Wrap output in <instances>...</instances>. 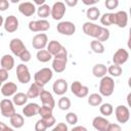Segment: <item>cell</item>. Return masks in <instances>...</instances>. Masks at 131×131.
Returning a JSON list of instances; mask_svg holds the SVG:
<instances>
[{
	"label": "cell",
	"mask_w": 131,
	"mask_h": 131,
	"mask_svg": "<svg viewBox=\"0 0 131 131\" xmlns=\"http://www.w3.org/2000/svg\"><path fill=\"white\" fill-rule=\"evenodd\" d=\"M83 32L90 37L95 38V40L99 41V42H103L106 41L110 38V31L102 27V26H98L94 23L91 21H86L83 25Z\"/></svg>",
	"instance_id": "6da1fadb"
},
{
	"label": "cell",
	"mask_w": 131,
	"mask_h": 131,
	"mask_svg": "<svg viewBox=\"0 0 131 131\" xmlns=\"http://www.w3.org/2000/svg\"><path fill=\"white\" fill-rule=\"evenodd\" d=\"M54 58H68V52L64 46H62L58 41L52 40L47 44L46 49Z\"/></svg>",
	"instance_id": "7a4b0ae2"
},
{
	"label": "cell",
	"mask_w": 131,
	"mask_h": 131,
	"mask_svg": "<svg viewBox=\"0 0 131 131\" xmlns=\"http://www.w3.org/2000/svg\"><path fill=\"white\" fill-rule=\"evenodd\" d=\"M53 77V72L49 68H43L37 71L34 75V83L38 84L41 87H44Z\"/></svg>",
	"instance_id": "3957f363"
},
{
	"label": "cell",
	"mask_w": 131,
	"mask_h": 131,
	"mask_svg": "<svg viewBox=\"0 0 131 131\" xmlns=\"http://www.w3.org/2000/svg\"><path fill=\"white\" fill-rule=\"evenodd\" d=\"M115 90V81L112 77L104 76L99 82V94L101 96H111Z\"/></svg>",
	"instance_id": "277c9868"
},
{
	"label": "cell",
	"mask_w": 131,
	"mask_h": 131,
	"mask_svg": "<svg viewBox=\"0 0 131 131\" xmlns=\"http://www.w3.org/2000/svg\"><path fill=\"white\" fill-rule=\"evenodd\" d=\"M0 112H1V115L3 117H5V118H11L16 113L12 100H10L8 98L2 99L0 101Z\"/></svg>",
	"instance_id": "5b68a950"
},
{
	"label": "cell",
	"mask_w": 131,
	"mask_h": 131,
	"mask_svg": "<svg viewBox=\"0 0 131 131\" xmlns=\"http://www.w3.org/2000/svg\"><path fill=\"white\" fill-rule=\"evenodd\" d=\"M71 91L74 95H76L79 98L86 97L89 93V88L85 85H82L79 81H74L71 84Z\"/></svg>",
	"instance_id": "8992f818"
},
{
	"label": "cell",
	"mask_w": 131,
	"mask_h": 131,
	"mask_svg": "<svg viewBox=\"0 0 131 131\" xmlns=\"http://www.w3.org/2000/svg\"><path fill=\"white\" fill-rule=\"evenodd\" d=\"M16 77L21 84H27L31 81V74L26 64L20 63L16 67Z\"/></svg>",
	"instance_id": "52a82bcc"
},
{
	"label": "cell",
	"mask_w": 131,
	"mask_h": 131,
	"mask_svg": "<svg viewBox=\"0 0 131 131\" xmlns=\"http://www.w3.org/2000/svg\"><path fill=\"white\" fill-rule=\"evenodd\" d=\"M66 13V5L63 2L61 1H57L55 2L52 7H51V11H50V15L52 16L53 19L55 20H60L63 15Z\"/></svg>",
	"instance_id": "ba28073f"
},
{
	"label": "cell",
	"mask_w": 131,
	"mask_h": 131,
	"mask_svg": "<svg viewBox=\"0 0 131 131\" xmlns=\"http://www.w3.org/2000/svg\"><path fill=\"white\" fill-rule=\"evenodd\" d=\"M115 115H116L117 121L121 124L127 123L130 119V111L125 105H118L115 108Z\"/></svg>",
	"instance_id": "9c48e42d"
},
{
	"label": "cell",
	"mask_w": 131,
	"mask_h": 131,
	"mask_svg": "<svg viewBox=\"0 0 131 131\" xmlns=\"http://www.w3.org/2000/svg\"><path fill=\"white\" fill-rule=\"evenodd\" d=\"M50 24L46 19H39V20H31L29 23V30L31 32H46L49 30Z\"/></svg>",
	"instance_id": "30bf717a"
},
{
	"label": "cell",
	"mask_w": 131,
	"mask_h": 131,
	"mask_svg": "<svg viewBox=\"0 0 131 131\" xmlns=\"http://www.w3.org/2000/svg\"><path fill=\"white\" fill-rule=\"evenodd\" d=\"M56 30L61 35L72 36L76 32V26L72 21H60L57 24Z\"/></svg>",
	"instance_id": "8fae6325"
},
{
	"label": "cell",
	"mask_w": 131,
	"mask_h": 131,
	"mask_svg": "<svg viewBox=\"0 0 131 131\" xmlns=\"http://www.w3.org/2000/svg\"><path fill=\"white\" fill-rule=\"evenodd\" d=\"M47 44H48V37L44 33L37 34L32 39V46L35 49L42 50V49H44L47 46Z\"/></svg>",
	"instance_id": "7c38bea8"
},
{
	"label": "cell",
	"mask_w": 131,
	"mask_h": 131,
	"mask_svg": "<svg viewBox=\"0 0 131 131\" xmlns=\"http://www.w3.org/2000/svg\"><path fill=\"white\" fill-rule=\"evenodd\" d=\"M129 58V52L124 48H119L113 55V62L114 64L122 66L124 64Z\"/></svg>",
	"instance_id": "4fadbf2b"
},
{
	"label": "cell",
	"mask_w": 131,
	"mask_h": 131,
	"mask_svg": "<svg viewBox=\"0 0 131 131\" xmlns=\"http://www.w3.org/2000/svg\"><path fill=\"white\" fill-rule=\"evenodd\" d=\"M9 48H10L11 52H12L14 55H16V56H19L20 53L27 49V47L25 46L24 42H23L20 39H18V38H13V39H11V41H10V43H9Z\"/></svg>",
	"instance_id": "5bb4252c"
},
{
	"label": "cell",
	"mask_w": 131,
	"mask_h": 131,
	"mask_svg": "<svg viewBox=\"0 0 131 131\" xmlns=\"http://www.w3.org/2000/svg\"><path fill=\"white\" fill-rule=\"evenodd\" d=\"M3 26L7 33H14L18 29V19L14 15H8L3 23Z\"/></svg>",
	"instance_id": "9a60e30c"
},
{
	"label": "cell",
	"mask_w": 131,
	"mask_h": 131,
	"mask_svg": "<svg viewBox=\"0 0 131 131\" xmlns=\"http://www.w3.org/2000/svg\"><path fill=\"white\" fill-rule=\"evenodd\" d=\"M128 24V14L124 10L117 11L114 13V25H117L119 28H125Z\"/></svg>",
	"instance_id": "2e32d148"
},
{
	"label": "cell",
	"mask_w": 131,
	"mask_h": 131,
	"mask_svg": "<svg viewBox=\"0 0 131 131\" xmlns=\"http://www.w3.org/2000/svg\"><path fill=\"white\" fill-rule=\"evenodd\" d=\"M18 11L25 16H32L36 11V6L32 2H21L18 5Z\"/></svg>",
	"instance_id": "e0dca14e"
},
{
	"label": "cell",
	"mask_w": 131,
	"mask_h": 131,
	"mask_svg": "<svg viewBox=\"0 0 131 131\" xmlns=\"http://www.w3.org/2000/svg\"><path fill=\"white\" fill-rule=\"evenodd\" d=\"M52 90L56 95H63L68 91V82L64 79H57L52 85Z\"/></svg>",
	"instance_id": "ac0fdd59"
},
{
	"label": "cell",
	"mask_w": 131,
	"mask_h": 131,
	"mask_svg": "<svg viewBox=\"0 0 131 131\" xmlns=\"http://www.w3.org/2000/svg\"><path fill=\"white\" fill-rule=\"evenodd\" d=\"M39 97H40V100H41V102H42L43 105L49 106L50 108L53 110V107L55 106V100H54L52 94H51L49 91L42 90V92L40 93Z\"/></svg>",
	"instance_id": "d6986e66"
},
{
	"label": "cell",
	"mask_w": 131,
	"mask_h": 131,
	"mask_svg": "<svg viewBox=\"0 0 131 131\" xmlns=\"http://www.w3.org/2000/svg\"><path fill=\"white\" fill-rule=\"evenodd\" d=\"M16 90H17V86L13 82H6L1 86V93L3 96L6 97L13 96L16 93Z\"/></svg>",
	"instance_id": "ffe728a7"
},
{
	"label": "cell",
	"mask_w": 131,
	"mask_h": 131,
	"mask_svg": "<svg viewBox=\"0 0 131 131\" xmlns=\"http://www.w3.org/2000/svg\"><path fill=\"white\" fill-rule=\"evenodd\" d=\"M39 104L36 103V102H30L28 103L27 105H25V107L23 108V114L25 117L27 118H31V117H34L36 115H38V112H39Z\"/></svg>",
	"instance_id": "44dd1931"
},
{
	"label": "cell",
	"mask_w": 131,
	"mask_h": 131,
	"mask_svg": "<svg viewBox=\"0 0 131 131\" xmlns=\"http://www.w3.org/2000/svg\"><path fill=\"white\" fill-rule=\"evenodd\" d=\"M108 124H110V122L105 118L100 117V116H97L92 120V126L97 131H106Z\"/></svg>",
	"instance_id": "7402d4cb"
},
{
	"label": "cell",
	"mask_w": 131,
	"mask_h": 131,
	"mask_svg": "<svg viewBox=\"0 0 131 131\" xmlns=\"http://www.w3.org/2000/svg\"><path fill=\"white\" fill-rule=\"evenodd\" d=\"M0 64H1V68L2 69L6 70V71H10L14 67V58L10 54H4L1 57Z\"/></svg>",
	"instance_id": "603a6c76"
},
{
	"label": "cell",
	"mask_w": 131,
	"mask_h": 131,
	"mask_svg": "<svg viewBox=\"0 0 131 131\" xmlns=\"http://www.w3.org/2000/svg\"><path fill=\"white\" fill-rule=\"evenodd\" d=\"M68 58H53L52 69L55 73H62L66 70Z\"/></svg>",
	"instance_id": "cb8c5ba5"
},
{
	"label": "cell",
	"mask_w": 131,
	"mask_h": 131,
	"mask_svg": "<svg viewBox=\"0 0 131 131\" xmlns=\"http://www.w3.org/2000/svg\"><path fill=\"white\" fill-rule=\"evenodd\" d=\"M106 73H107V68L103 63H96L92 68V74L96 78H102L106 76Z\"/></svg>",
	"instance_id": "d4e9b609"
},
{
	"label": "cell",
	"mask_w": 131,
	"mask_h": 131,
	"mask_svg": "<svg viewBox=\"0 0 131 131\" xmlns=\"http://www.w3.org/2000/svg\"><path fill=\"white\" fill-rule=\"evenodd\" d=\"M29 97L26 93L24 92H16L14 95H13V98H12V102L14 105H17V106H20V105H24L27 103Z\"/></svg>",
	"instance_id": "484cf974"
},
{
	"label": "cell",
	"mask_w": 131,
	"mask_h": 131,
	"mask_svg": "<svg viewBox=\"0 0 131 131\" xmlns=\"http://www.w3.org/2000/svg\"><path fill=\"white\" fill-rule=\"evenodd\" d=\"M42 90H44L43 87L39 86L36 83H33V84H31V86H30V88H29V90L27 92V95H28L29 98H36V97H38L40 95Z\"/></svg>",
	"instance_id": "4316f807"
},
{
	"label": "cell",
	"mask_w": 131,
	"mask_h": 131,
	"mask_svg": "<svg viewBox=\"0 0 131 131\" xmlns=\"http://www.w3.org/2000/svg\"><path fill=\"white\" fill-rule=\"evenodd\" d=\"M9 119H10V125H11L13 128H16V129L21 128V127L24 126V124H25L24 117H23L21 115L17 114V113H15V114H14L11 118H9Z\"/></svg>",
	"instance_id": "83f0119b"
},
{
	"label": "cell",
	"mask_w": 131,
	"mask_h": 131,
	"mask_svg": "<svg viewBox=\"0 0 131 131\" xmlns=\"http://www.w3.org/2000/svg\"><path fill=\"white\" fill-rule=\"evenodd\" d=\"M50 11H51V7L47 4H43L37 8V14L41 19H45L46 17H48Z\"/></svg>",
	"instance_id": "f1b7e54d"
},
{
	"label": "cell",
	"mask_w": 131,
	"mask_h": 131,
	"mask_svg": "<svg viewBox=\"0 0 131 131\" xmlns=\"http://www.w3.org/2000/svg\"><path fill=\"white\" fill-rule=\"evenodd\" d=\"M88 103L91 106H98L102 103V96L98 93H92L88 96Z\"/></svg>",
	"instance_id": "f546056e"
},
{
	"label": "cell",
	"mask_w": 131,
	"mask_h": 131,
	"mask_svg": "<svg viewBox=\"0 0 131 131\" xmlns=\"http://www.w3.org/2000/svg\"><path fill=\"white\" fill-rule=\"evenodd\" d=\"M86 16L90 19V20H96L98 19V17L100 16V11L97 7L95 6H91L87 9L86 11Z\"/></svg>",
	"instance_id": "4dcf8cb0"
},
{
	"label": "cell",
	"mask_w": 131,
	"mask_h": 131,
	"mask_svg": "<svg viewBox=\"0 0 131 131\" xmlns=\"http://www.w3.org/2000/svg\"><path fill=\"white\" fill-rule=\"evenodd\" d=\"M36 57L40 62H47L52 58V55L47 50L42 49V50H38V52L36 54Z\"/></svg>",
	"instance_id": "1f68e13d"
},
{
	"label": "cell",
	"mask_w": 131,
	"mask_h": 131,
	"mask_svg": "<svg viewBox=\"0 0 131 131\" xmlns=\"http://www.w3.org/2000/svg\"><path fill=\"white\" fill-rule=\"evenodd\" d=\"M100 23H101V25H103L105 27L114 25V13H112V12L103 13L100 16Z\"/></svg>",
	"instance_id": "d6a6232c"
},
{
	"label": "cell",
	"mask_w": 131,
	"mask_h": 131,
	"mask_svg": "<svg viewBox=\"0 0 131 131\" xmlns=\"http://www.w3.org/2000/svg\"><path fill=\"white\" fill-rule=\"evenodd\" d=\"M90 47H91L92 51L95 52V53H97V54H101V53H103L104 50H105L103 44H102L101 42L97 41V40L91 41V42H90Z\"/></svg>",
	"instance_id": "836d02e7"
},
{
	"label": "cell",
	"mask_w": 131,
	"mask_h": 131,
	"mask_svg": "<svg viewBox=\"0 0 131 131\" xmlns=\"http://www.w3.org/2000/svg\"><path fill=\"white\" fill-rule=\"evenodd\" d=\"M107 73L113 77H120L123 73V70L121 68V66H118V64H112L107 68Z\"/></svg>",
	"instance_id": "e575fe53"
},
{
	"label": "cell",
	"mask_w": 131,
	"mask_h": 131,
	"mask_svg": "<svg viewBox=\"0 0 131 131\" xmlns=\"http://www.w3.org/2000/svg\"><path fill=\"white\" fill-rule=\"evenodd\" d=\"M99 112H100L101 115H103V116H105V117H108V116H111V115L113 114L114 107H113V105H112L111 103L105 102V103H102V104L100 105Z\"/></svg>",
	"instance_id": "d590c367"
},
{
	"label": "cell",
	"mask_w": 131,
	"mask_h": 131,
	"mask_svg": "<svg viewBox=\"0 0 131 131\" xmlns=\"http://www.w3.org/2000/svg\"><path fill=\"white\" fill-rule=\"evenodd\" d=\"M58 107L61 110V111H67L71 107V100L69 97H66V96H62L59 98L58 100Z\"/></svg>",
	"instance_id": "8d00e7d4"
},
{
	"label": "cell",
	"mask_w": 131,
	"mask_h": 131,
	"mask_svg": "<svg viewBox=\"0 0 131 131\" xmlns=\"http://www.w3.org/2000/svg\"><path fill=\"white\" fill-rule=\"evenodd\" d=\"M52 108H50L49 106H46V105H42L39 107V112H38V115L41 116V119L43 118H46V117H49L52 115Z\"/></svg>",
	"instance_id": "74e56055"
},
{
	"label": "cell",
	"mask_w": 131,
	"mask_h": 131,
	"mask_svg": "<svg viewBox=\"0 0 131 131\" xmlns=\"http://www.w3.org/2000/svg\"><path fill=\"white\" fill-rule=\"evenodd\" d=\"M66 120L71 125H76L78 123V116L74 112H70L66 115Z\"/></svg>",
	"instance_id": "f35d334b"
},
{
	"label": "cell",
	"mask_w": 131,
	"mask_h": 131,
	"mask_svg": "<svg viewBox=\"0 0 131 131\" xmlns=\"http://www.w3.org/2000/svg\"><path fill=\"white\" fill-rule=\"evenodd\" d=\"M46 129H47V126L45 125V123H44V121L42 119H40V120H38L36 122L35 131H46Z\"/></svg>",
	"instance_id": "ab89813d"
},
{
	"label": "cell",
	"mask_w": 131,
	"mask_h": 131,
	"mask_svg": "<svg viewBox=\"0 0 131 131\" xmlns=\"http://www.w3.org/2000/svg\"><path fill=\"white\" fill-rule=\"evenodd\" d=\"M19 57V59L21 60V61H24V62H28V61H30L31 60V53H30V51L28 50V49H26L25 51H23L21 53H20V55L18 56Z\"/></svg>",
	"instance_id": "60d3db41"
},
{
	"label": "cell",
	"mask_w": 131,
	"mask_h": 131,
	"mask_svg": "<svg viewBox=\"0 0 131 131\" xmlns=\"http://www.w3.org/2000/svg\"><path fill=\"white\" fill-rule=\"evenodd\" d=\"M104 4H105V6H106L107 9L112 10V9H115V8L118 7L119 1H118V0H106V1L104 2Z\"/></svg>",
	"instance_id": "b9f144b4"
},
{
	"label": "cell",
	"mask_w": 131,
	"mask_h": 131,
	"mask_svg": "<svg viewBox=\"0 0 131 131\" xmlns=\"http://www.w3.org/2000/svg\"><path fill=\"white\" fill-rule=\"evenodd\" d=\"M42 120L44 121V123L47 126V128H49V127H51V126H53L55 124V118L53 117V115H51L49 117H46V118H43Z\"/></svg>",
	"instance_id": "7bdbcfd3"
},
{
	"label": "cell",
	"mask_w": 131,
	"mask_h": 131,
	"mask_svg": "<svg viewBox=\"0 0 131 131\" xmlns=\"http://www.w3.org/2000/svg\"><path fill=\"white\" fill-rule=\"evenodd\" d=\"M106 131H122V128L119 124H114V123H110L107 128H106Z\"/></svg>",
	"instance_id": "ee69618b"
},
{
	"label": "cell",
	"mask_w": 131,
	"mask_h": 131,
	"mask_svg": "<svg viewBox=\"0 0 131 131\" xmlns=\"http://www.w3.org/2000/svg\"><path fill=\"white\" fill-rule=\"evenodd\" d=\"M52 131H68V126L66 125V123H58L52 129Z\"/></svg>",
	"instance_id": "f6af8a7d"
},
{
	"label": "cell",
	"mask_w": 131,
	"mask_h": 131,
	"mask_svg": "<svg viewBox=\"0 0 131 131\" xmlns=\"http://www.w3.org/2000/svg\"><path fill=\"white\" fill-rule=\"evenodd\" d=\"M8 79V71L4 70V69H0V81L3 83Z\"/></svg>",
	"instance_id": "bcb514c9"
},
{
	"label": "cell",
	"mask_w": 131,
	"mask_h": 131,
	"mask_svg": "<svg viewBox=\"0 0 131 131\" xmlns=\"http://www.w3.org/2000/svg\"><path fill=\"white\" fill-rule=\"evenodd\" d=\"M9 7V2L7 0H0V11H5Z\"/></svg>",
	"instance_id": "7dc6e473"
},
{
	"label": "cell",
	"mask_w": 131,
	"mask_h": 131,
	"mask_svg": "<svg viewBox=\"0 0 131 131\" xmlns=\"http://www.w3.org/2000/svg\"><path fill=\"white\" fill-rule=\"evenodd\" d=\"M63 3H64V5H68L70 7H73V6H76L78 4V0H66Z\"/></svg>",
	"instance_id": "c3c4849f"
},
{
	"label": "cell",
	"mask_w": 131,
	"mask_h": 131,
	"mask_svg": "<svg viewBox=\"0 0 131 131\" xmlns=\"http://www.w3.org/2000/svg\"><path fill=\"white\" fill-rule=\"evenodd\" d=\"M97 2H98L97 0H90V1H88V0H83V3H84L85 5H89L90 7H91V5H95Z\"/></svg>",
	"instance_id": "681fc988"
},
{
	"label": "cell",
	"mask_w": 131,
	"mask_h": 131,
	"mask_svg": "<svg viewBox=\"0 0 131 131\" xmlns=\"http://www.w3.org/2000/svg\"><path fill=\"white\" fill-rule=\"evenodd\" d=\"M71 131H88V130H87V128H85L84 126H76V127H74Z\"/></svg>",
	"instance_id": "f907efd6"
},
{
	"label": "cell",
	"mask_w": 131,
	"mask_h": 131,
	"mask_svg": "<svg viewBox=\"0 0 131 131\" xmlns=\"http://www.w3.org/2000/svg\"><path fill=\"white\" fill-rule=\"evenodd\" d=\"M34 4H37V5H39V6H41V5H43V4H45V0H35L34 1Z\"/></svg>",
	"instance_id": "816d5d0a"
},
{
	"label": "cell",
	"mask_w": 131,
	"mask_h": 131,
	"mask_svg": "<svg viewBox=\"0 0 131 131\" xmlns=\"http://www.w3.org/2000/svg\"><path fill=\"white\" fill-rule=\"evenodd\" d=\"M7 127H8V126H6V125H5L4 123L0 122V131H5Z\"/></svg>",
	"instance_id": "f5cc1de1"
},
{
	"label": "cell",
	"mask_w": 131,
	"mask_h": 131,
	"mask_svg": "<svg viewBox=\"0 0 131 131\" xmlns=\"http://www.w3.org/2000/svg\"><path fill=\"white\" fill-rule=\"evenodd\" d=\"M3 23H4V20H3V17H2V15H0V27L3 25Z\"/></svg>",
	"instance_id": "db71d44e"
},
{
	"label": "cell",
	"mask_w": 131,
	"mask_h": 131,
	"mask_svg": "<svg viewBox=\"0 0 131 131\" xmlns=\"http://www.w3.org/2000/svg\"><path fill=\"white\" fill-rule=\"evenodd\" d=\"M5 131H15V130H13V129H12V128H10V127H7Z\"/></svg>",
	"instance_id": "11a10c76"
},
{
	"label": "cell",
	"mask_w": 131,
	"mask_h": 131,
	"mask_svg": "<svg viewBox=\"0 0 131 131\" xmlns=\"http://www.w3.org/2000/svg\"><path fill=\"white\" fill-rule=\"evenodd\" d=\"M1 86H2V82L0 81V87H1Z\"/></svg>",
	"instance_id": "9f6ffc18"
}]
</instances>
